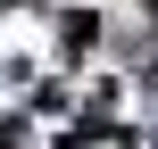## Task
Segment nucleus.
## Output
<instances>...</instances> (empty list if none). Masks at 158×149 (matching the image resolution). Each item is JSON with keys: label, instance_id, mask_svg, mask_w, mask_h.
Instances as JSON below:
<instances>
[]
</instances>
